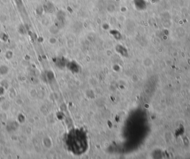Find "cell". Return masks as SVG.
<instances>
[{
	"mask_svg": "<svg viewBox=\"0 0 190 159\" xmlns=\"http://www.w3.org/2000/svg\"><path fill=\"white\" fill-rule=\"evenodd\" d=\"M9 67L6 65L0 66V74L5 75L8 73L9 72Z\"/></svg>",
	"mask_w": 190,
	"mask_h": 159,
	"instance_id": "obj_1",
	"label": "cell"
},
{
	"mask_svg": "<svg viewBox=\"0 0 190 159\" xmlns=\"http://www.w3.org/2000/svg\"><path fill=\"white\" fill-rule=\"evenodd\" d=\"M6 58L8 59H11L13 56V53L11 51H7L6 54Z\"/></svg>",
	"mask_w": 190,
	"mask_h": 159,
	"instance_id": "obj_2",
	"label": "cell"
}]
</instances>
